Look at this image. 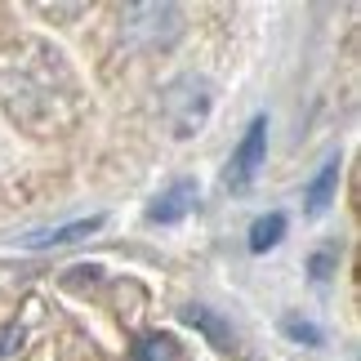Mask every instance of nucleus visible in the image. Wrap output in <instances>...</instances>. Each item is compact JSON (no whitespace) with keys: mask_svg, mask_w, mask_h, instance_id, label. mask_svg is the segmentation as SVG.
Instances as JSON below:
<instances>
[{"mask_svg":"<svg viewBox=\"0 0 361 361\" xmlns=\"http://www.w3.org/2000/svg\"><path fill=\"white\" fill-rule=\"evenodd\" d=\"M165 121H170V130L178 138H192V134H201V125L210 121V107H214V94L210 85H205L201 76H178L170 90H165Z\"/></svg>","mask_w":361,"mask_h":361,"instance_id":"obj_1","label":"nucleus"},{"mask_svg":"<svg viewBox=\"0 0 361 361\" xmlns=\"http://www.w3.org/2000/svg\"><path fill=\"white\" fill-rule=\"evenodd\" d=\"M174 357H178V348L170 335H143L130 348V361H174Z\"/></svg>","mask_w":361,"mask_h":361,"instance_id":"obj_9","label":"nucleus"},{"mask_svg":"<svg viewBox=\"0 0 361 361\" xmlns=\"http://www.w3.org/2000/svg\"><path fill=\"white\" fill-rule=\"evenodd\" d=\"M281 237H286V214L272 210V214L255 219V228H250V250H255V255H263V250H272Z\"/></svg>","mask_w":361,"mask_h":361,"instance_id":"obj_8","label":"nucleus"},{"mask_svg":"<svg viewBox=\"0 0 361 361\" xmlns=\"http://www.w3.org/2000/svg\"><path fill=\"white\" fill-rule=\"evenodd\" d=\"M18 343H23V326H5V330H0V357L13 353Z\"/></svg>","mask_w":361,"mask_h":361,"instance_id":"obj_12","label":"nucleus"},{"mask_svg":"<svg viewBox=\"0 0 361 361\" xmlns=\"http://www.w3.org/2000/svg\"><path fill=\"white\" fill-rule=\"evenodd\" d=\"M339 170H343V161L330 157L322 170H317V178L308 183V192H303V201H308V214H312V219H322V214L330 210V201H335V188H339Z\"/></svg>","mask_w":361,"mask_h":361,"instance_id":"obj_5","label":"nucleus"},{"mask_svg":"<svg viewBox=\"0 0 361 361\" xmlns=\"http://www.w3.org/2000/svg\"><path fill=\"white\" fill-rule=\"evenodd\" d=\"M263 157H268V116H255V121L245 125V134H241L237 152H232L224 183H228L232 192H245L250 183H255V174H259Z\"/></svg>","mask_w":361,"mask_h":361,"instance_id":"obj_3","label":"nucleus"},{"mask_svg":"<svg viewBox=\"0 0 361 361\" xmlns=\"http://www.w3.org/2000/svg\"><path fill=\"white\" fill-rule=\"evenodd\" d=\"M183 322L192 326V330H201L205 339L214 343V348H232V326L219 317L214 308H201V303H188L183 308Z\"/></svg>","mask_w":361,"mask_h":361,"instance_id":"obj_7","label":"nucleus"},{"mask_svg":"<svg viewBox=\"0 0 361 361\" xmlns=\"http://www.w3.org/2000/svg\"><path fill=\"white\" fill-rule=\"evenodd\" d=\"M281 330H286L295 343H308V348H322V343H326V335H322L312 322H303V317H281Z\"/></svg>","mask_w":361,"mask_h":361,"instance_id":"obj_11","label":"nucleus"},{"mask_svg":"<svg viewBox=\"0 0 361 361\" xmlns=\"http://www.w3.org/2000/svg\"><path fill=\"white\" fill-rule=\"evenodd\" d=\"M192 210H197V183H192V178H178V183H170L147 205V219L152 224H178V219H188Z\"/></svg>","mask_w":361,"mask_h":361,"instance_id":"obj_4","label":"nucleus"},{"mask_svg":"<svg viewBox=\"0 0 361 361\" xmlns=\"http://www.w3.org/2000/svg\"><path fill=\"white\" fill-rule=\"evenodd\" d=\"M121 32L134 45H170L178 36V9L174 5H125L121 9Z\"/></svg>","mask_w":361,"mask_h":361,"instance_id":"obj_2","label":"nucleus"},{"mask_svg":"<svg viewBox=\"0 0 361 361\" xmlns=\"http://www.w3.org/2000/svg\"><path fill=\"white\" fill-rule=\"evenodd\" d=\"M103 228V214H90V219H76V224H63L54 232H36L27 237V250H54V245H76L80 237H94Z\"/></svg>","mask_w":361,"mask_h":361,"instance_id":"obj_6","label":"nucleus"},{"mask_svg":"<svg viewBox=\"0 0 361 361\" xmlns=\"http://www.w3.org/2000/svg\"><path fill=\"white\" fill-rule=\"evenodd\" d=\"M339 255H343V250H339V241H326L322 250H312V259H308V272L317 276V281H326V276L339 268Z\"/></svg>","mask_w":361,"mask_h":361,"instance_id":"obj_10","label":"nucleus"}]
</instances>
